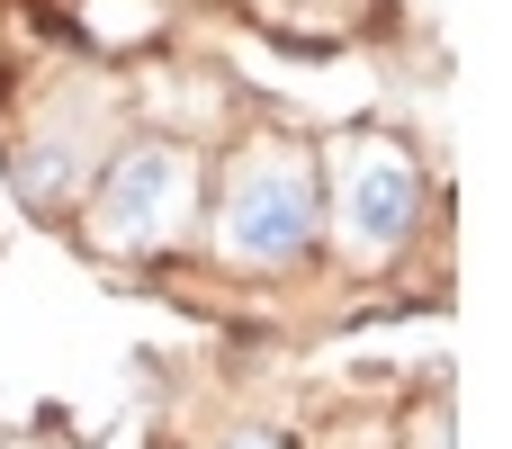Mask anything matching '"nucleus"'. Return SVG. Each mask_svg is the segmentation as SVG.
Segmentation results:
<instances>
[{"label":"nucleus","mask_w":512,"mask_h":449,"mask_svg":"<svg viewBox=\"0 0 512 449\" xmlns=\"http://www.w3.org/2000/svg\"><path fill=\"white\" fill-rule=\"evenodd\" d=\"M315 216H324V207H315L306 162H297V153H252V162L234 171V189H225V252L279 270V261H297V252L315 243Z\"/></svg>","instance_id":"nucleus-1"},{"label":"nucleus","mask_w":512,"mask_h":449,"mask_svg":"<svg viewBox=\"0 0 512 449\" xmlns=\"http://www.w3.org/2000/svg\"><path fill=\"white\" fill-rule=\"evenodd\" d=\"M180 207H189V153L180 144H126L90 198V225H99V243L135 252V243H162L180 225Z\"/></svg>","instance_id":"nucleus-2"},{"label":"nucleus","mask_w":512,"mask_h":449,"mask_svg":"<svg viewBox=\"0 0 512 449\" xmlns=\"http://www.w3.org/2000/svg\"><path fill=\"white\" fill-rule=\"evenodd\" d=\"M414 207H423V180L396 144H351L342 171H333V225L360 261H387L405 234H414Z\"/></svg>","instance_id":"nucleus-3"},{"label":"nucleus","mask_w":512,"mask_h":449,"mask_svg":"<svg viewBox=\"0 0 512 449\" xmlns=\"http://www.w3.org/2000/svg\"><path fill=\"white\" fill-rule=\"evenodd\" d=\"M234 449H279V441H270V432H252V441H234Z\"/></svg>","instance_id":"nucleus-4"}]
</instances>
